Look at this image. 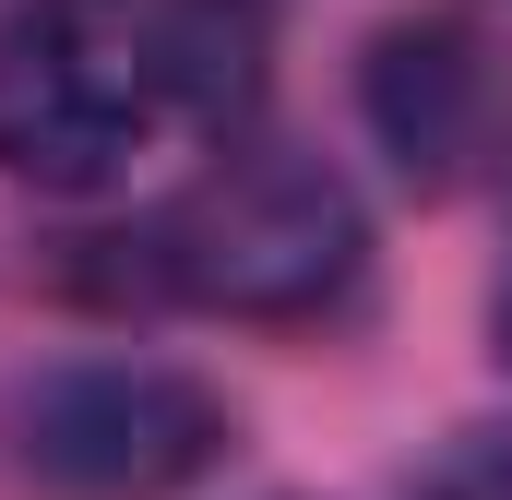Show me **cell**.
<instances>
[{
  "instance_id": "4",
  "label": "cell",
  "mask_w": 512,
  "mask_h": 500,
  "mask_svg": "<svg viewBox=\"0 0 512 500\" xmlns=\"http://www.w3.org/2000/svg\"><path fill=\"white\" fill-rule=\"evenodd\" d=\"M358 108L417 191H477V179L512 167V48L453 24V12L382 24L370 72H358Z\"/></svg>"
},
{
  "instance_id": "6",
  "label": "cell",
  "mask_w": 512,
  "mask_h": 500,
  "mask_svg": "<svg viewBox=\"0 0 512 500\" xmlns=\"http://www.w3.org/2000/svg\"><path fill=\"white\" fill-rule=\"evenodd\" d=\"M501 358H512V286H501Z\"/></svg>"
},
{
  "instance_id": "1",
  "label": "cell",
  "mask_w": 512,
  "mask_h": 500,
  "mask_svg": "<svg viewBox=\"0 0 512 500\" xmlns=\"http://www.w3.org/2000/svg\"><path fill=\"white\" fill-rule=\"evenodd\" d=\"M179 108L191 96H179L155 12L36 0L0 24V167L36 191H108Z\"/></svg>"
},
{
  "instance_id": "2",
  "label": "cell",
  "mask_w": 512,
  "mask_h": 500,
  "mask_svg": "<svg viewBox=\"0 0 512 500\" xmlns=\"http://www.w3.org/2000/svg\"><path fill=\"white\" fill-rule=\"evenodd\" d=\"M155 286H179L191 310H227V322H322L358 262L370 227L346 203L334 167L310 155H227L203 167L167 215H155Z\"/></svg>"
},
{
  "instance_id": "5",
  "label": "cell",
  "mask_w": 512,
  "mask_h": 500,
  "mask_svg": "<svg viewBox=\"0 0 512 500\" xmlns=\"http://www.w3.org/2000/svg\"><path fill=\"white\" fill-rule=\"evenodd\" d=\"M417 500H512V453H453Z\"/></svg>"
},
{
  "instance_id": "3",
  "label": "cell",
  "mask_w": 512,
  "mask_h": 500,
  "mask_svg": "<svg viewBox=\"0 0 512 500\" xmlns=\"http://www.w3.org/2000/svg\"><path fill=\"white\" fill-rule=\"evenodd\" d=\"M227 453V405L155 358H84L24 393V465L72 500H167Z\"/></svg>"
}]
</instances>
